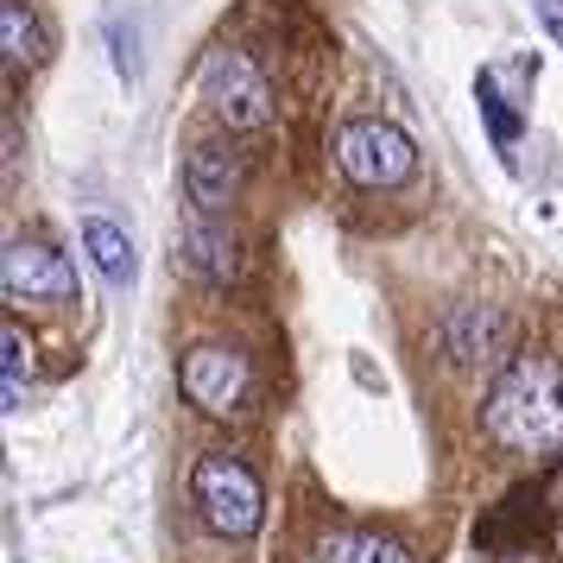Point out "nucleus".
<instances>
[{
	"mask_svg": "<svg viewBox=\"0 0 563 563\" xmlns=\"http://www.w3.org/2000/svg\"><path fill=\"white\" fill-rule=\"evenodd\" d=\"M482 431L500 443V450H519V456H551L563 443V374L551 355H519L494 380L482 406Z\"/></svg>",
	"mask_w": 563,
	"mask_h": 563,
	"instance_id": "1",
	"label": "nucleus"
},
{
	"mask_svg": "<svg viewBox=\"0 0 563 563\" xmlns=\"http://www.w3.org/2000/svg\"><path fill=\"white\" fill-rule=\"evenodd\" d=\"M190 494H197L203 526L222 538H254L266 519V487L241 456H203L190 475Z\"/></svg>",
	"mask_w": 563,
	"mask_h": 563,
	"instance_id": "2",
	"label": "nucleus"
},
{
	"mask_svg": "<svg viewBox=\"0 0 563 563\" xmlns=\"http://www.w3.org/2000/svg\"><path fill=\"white\" fill-rule=\"evenodd\" d=\"M335 165L361 190H399L418 172V146L393 121H349V128L335 133Z\"/></svg>",
	"mask_w": 563,
	"mask_h": 563,
	"instance_id": "3",
	"label": "nucleus"
},
{
	"mask_svg": "<svg viewBox=\"0 0 563 563\" xmlns=\"http://www.w3.org/2000/svg\"><path fill=\"white\" fill-rule=\"evenodd\" d=\"M203 102L216 108V121L229 133H254L273 121V89H266V77L254 70V57L247 52H209L203 64Z\"/></svg>",
	"mask_w": 563,
	"mask_h": 563,
	"instance_id": "4",
	"label": "nucleus"
},
{
	"mask_svg": "<svg viewBox=\"0 0 563 563\" xmlns=\"http://www.w3.org/2000/svg\"><path fill=\"white\" fill-rule=\"evenodd\" d=\"M0 285H7V305H32V310H57L77 298L70 260L45 241H13L7 260H0Z\"/></svg>",
	"mask_w": 563,
	"mask_h": 563,
	"instance_id": "5",
	"label": "nucleus"
},
{
	"mask_svg": "<svg viewBox=\"0 0 563 563\" xmlns=\"http://www.w3.org/2000/svg\"><path fill=\"white\" fill-rule=\"evenodd\" d=\"M178 386H184V399H190L197 411L229 418V411L247 406L254 374H247V361L234 355V349H222V342H197V349L184 355V367H178Z\"/></svg>",
	"mask_w": 563,
	"mask_h": 563,
	"instance_id": "6",
	"label": "nucleus"
},
{
	"mask_svg": "<svg viewBox=\"0 0 563 563\" xmlns=\"http://www.w3.org/2000/svg\"><path fill=\"white\" fill-rule=\"evenodd\" d=\"M241 178H247V165H241L234 140H197L184 158V190H190V209H203V216H222L241 197Z\"/></svg>",
	"mask_w": 563,
	"mask_h": 563,
	"instance_id": "7",
	"label": "nucleus"
},
{
	"mask_svg": "<svg viewBox=\"0 0 563 563\" xmlns=\"http://www.w3.org/2000/svg\"><path fill=\"white\" fill-rule=\"evenodd\" d=\"M184 260H190L209 285H234L241 279V247H234V234L222 229L216 216H203V209L184 222Z\"/></svg>",
	"mask_w": 563,
	"mask_h": 563,
	"instance_id": "8",
	"label": "nucleus"
},
{
	"mask_svg": "<svg viewBox=\"0 0 563 563\" xmlns=\"http://www.w3.org/2000/svg\"><path fill=\"white\" fill-rule=\"evenodd\" d=\"M82 254L96 260V273H102L108 285H133L140 279V254H133L128 229H114V222H102V216L82 222Z\"/></svg>",
	"mask_w": 563,
	"mask_h": 563,
	"instance_id": "9",
	"label": "nucleus"
},
{
	"mask_svg": "<svg viewBox=\"0 0 563 563\" xmlns=\"http://www.w3.org/2000/svg\"><path fill=\"white\" fill-rule=\"evenodd\" d=\"M0 52H7V64L20 70V64H45L52 57V38H45V26H38V13H32L26 0H0Z\"/></svg>",
	"mask_w": 563,
	"mask_h": 563,
	"instance_id": "10",
	"label": "nucleus"
},
{
	"mask_svg": "<svg viewBox=\"0 0 563 563\" xmlns=\"http://www.w3.org/2000/svg\"><path fill=\"white\" fill-rule=\"evenodd\" d=\"M500 335H507V323H500V310L487 305H468L450 317V355L462 361V367H475V361H494V349H500Z\"/></svg>",
	"mask_w": 563,
	"mask_h": 563,
	"instance_id": "11",
	"label": "nucleus"
},
{
	"mask_svg": "<svg viewBox=\"0 0 563 563\" xmlns=\"http://www.w3.org/2000/svg\"><path fill=\"white\" fill-rule=\"evenodd\" d=\"M317 563H418V558L386 532H330L317 544Z\"/></svg>",
	"mask_w": 563,
	"mask_h": 563,
	"instance_id": "12",
	"label": "nucleus"
},
{
	"mask_svg": "<svg viewBox=\"0 0 563 563\" xmlns=\"http://www.w3.org/2000/svg\"><path fill=\"white\" fill-rule=\"evenodd\" d=\"M475 102H482V121H487V133H494V146L512 153V140H519V114H512V102L500 96V70H482V77H475Z\"/></svg>",
	"mask_w": 563,
	"mask_h": 563,
	"instance_id": "13",
	"label": "nucleus"
},
{
	"mask_svg": "<svg viewBox=\"0 0 563 563\" xmlns=\"http://www.w3.org/2000/svg\"><path fill=\"white\" fill-rule=\"evenodd\" d=\"M0 374H7V411H20V399H26V374H32V342L20 335V323L0 330Z\"/></svg>",
	"mask_w": 563,
	"mask_h": 563,
	"instance_id": "14",
	"label": "nucleus"
},
{
	"mask_svg": "<svg viewBox=\"0 0 563 563\" xmlns=\"http://www.w3.org/2000/svg\"><path fill=\"white\" fill-rule=\"evenodd\" d=\"M544 7V26H551V38H563V13H558V0H538Z\"/></svg>",
	"mask_w": 563,
	"mask_h": 563,
	"instance_id": "15",
	"label": "nucleus"
},
{
	"mask_svg": "<svg viewBox=\"0 0 563 563\" xmlns=\"http://www.w3.org/2000/svg\"><path fill=\"white\" fill-rule=\"evenodd\" d=\"M558 487H563V475H558Z\"/></svg>",
	"mask_w": 563,
	"mask_h": 563,
	"instance_id": "16",
	"label": "nucleus"
}]
</instances>
